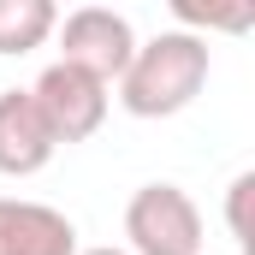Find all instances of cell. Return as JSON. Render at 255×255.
I'll use <instances>...</instances> for the list:
<instances>
[{
    "mask_svg": "<svg viewBox=\"0 0 255 255\" xmlns=\"http://www.w3.org/2000/svg\"><path fill=\"white\" fill-rule=\"evenodd\" d=\"M0 255H77V226L48 202L0 196Z\"/></svg>",
    "mask_w": 255,
    "mask_h": 255,
    "instance_id": "6",
    "label": "cell"
},
{
    "mask_svg": "<svg viewBox=\"0 0 255 255\" xmlns=\"http://www.w3.org/2000/svg\"><path fill=\"white\" fill-rule=\"evenodd\" d=\"M60 6L54 0H0V54H30L54 36Z\"/></svg>",
    "mask_w": 255,
    "mask_h": 255,
    "instance_id": "7",
    "label": "cell"
},
{
    "mask_svg": "<svg viewBox=\"0 0 255 255\" xmlns=\"http://www.w3.org/2000/svg\"><path fill=\"white\" fill-rule=\"evenodd\" d=\"M54 130L42 119V107L30 101V89H0V172L6 178H36L54 160Z\"/></svg>",
    "mask_w": 255,
    "mask_h": 255,
    "instance_id": "5",
    "label": "cell"
},
{
    "mask_svg": "<svg viewBox=\"0 0 255 255\" xmlns=\"http://www.w3.org/2000/svg\"><path fill=\"white\" fill-rule=\"evenodd\" d=\"M208 83V36L196 30H160L148 42H136L119 89V107L130 119H172L184 113Z\"/></svg>",
    "mask_w": 255,
    "mask_h": 255,
    "instance_id": "1",
    "label": "cell"
},
{
    "mask_svg": "<svg viewBox=\"0 0 255 255\" xmlns=\"http://www.w3.org/2000/svg\"><path fill=\"white\" fill-rule=\"evenodd\" d=\"M125 255H202V208L178 184H142L125 202Z\"/></svg>",
    "mask_w": 255,
    "mask_h": 255,
    "instance_id": "2",
    "label": "cell"
},
{
    "mask_svg": "<svg viewBox=\"0 0 255 255\" xmlns=\"http://www.w3.org/2000/svg\"><path fill=\"white\" fill-rule=\"evenodd\" d=\"M250 196H255V172H238V178H232V190H226V226H232V238H238V250H244V255H255Z\"/></svg>",
    "mask_w": 255,
    "mask_h": 255,
    "instance_id": "8",
    "label": "cell"
},
{
    "mask_svg": "<svg viewBox=\"0 0 255 255\" xmlns=\"http://www.w3.org/2000/svg\"><path fill=\"white\" fill-rule=\"evenodd\" d=\"M77 255H125V250H113V244H107V250H77Z\"/></svg>",
    "mask_w": 255,
    "mask_h": 255,
    "instance_id": "10",
    "label": "cell"
},
{
    "mask_svg": "<svg viewBox=\"0 0 255 255\" xmlns=\"http://www.w3.org/2000/svg\"><path fill=\"white\" fill-rule=\"evenodd\" d=\"M30 101L42 107V119L54 130V142H83V136H95L101 119H107V83H95L89 71H77V65H48L36 83H30Z\"/></svg>",
    "mask_w": 255,
    "mask_h": 255,
    "instance_id": "4",
    "label": "cell"
},
{
    "mask_svg": "<svg viewBox=\"0 0 255 255\" xmlns=\"http://www.w3.org/2000/svg\"><path fill=\"white\" fill-rule=\"evenodd\" d=\"M54 36H60V65L89 71L107 89L125 77L130 54H136V30H130L125 12H113V6H77V12H65L54 24Z\"/></svg>",
    "mask_w": 255,
    "mask_h": 255,
    "instance_id": "3",
    "label": "cell"
},
{
    "mask_svg": "<svg viewBox=\"0 0 255 255\" xmlns=\"http://www.w3.org/2000/svg\"><path fill=\"white\" fill-rule=\"evenodd\" d=\"M250 6H232V12H214V6H208V12H202V6H178V30H196V24H202V30H250Z\"/></svg>",
    "mask_w": 255,
    "mask_h": 255,
    "instance_id": "9",
    "label": "cell"
}]
</instances>
